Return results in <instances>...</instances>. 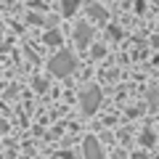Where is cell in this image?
<instances>
[{
	"label": "cell",
	"mask_w": 159,
	"mask_h": 159,
	"mask_svg": "<svg viewBox=\"0 0 159 159\" xmlns=\"http://www.w3.org/2000/svg\"><path fill=\"white\" fill-rule=\"evenodd\" d=\"M34 88H37V90H45L48 85H45V80H34Z\"/></svg>",
	"instance_id": "cell-11"
},
{
	"label": "cell",
	"mask_w": 159,
	"mask_h": 159,
	"mask_svg": "<svg viewBox=\"0 0 159 159\" xmlns=\"http://www.w3.org/2000/svg\"><path fill=\"white\" fill-rule=\"evenodd\" d=\"M154 141H157V135H154L151 130H143V135H141V143H143V146H154Z\"/></svg>",
	"instance_id": "cell-8"
},
{
	"label": "cell",
	"mask_w": 159,
	"mask_h": 159,
	"mask_svg": "<svg viewBox=\"0 0 159 159\" xmlns=\"http://www.w3.org/2000/svg\"><path fill=\"white\" fill-rule=\"evenodd\" d=\"M77 69V58H74L72 51H58L56 56L48 61V72L53 77H69V74Z\"/></svg>",
	"instance_id": "cell-1"
},
{
	"label": "cell",
	"mask_w": 159,
	"mask_h": 159,
	"mask_svg": "<svg viewBox=\"0 0 159 159\" xmlns=\"http://www.w3.org/2000/svg\"><path fill=\"white\" fill-rule=\"evenodd\" d=\"M114 159H125V154H114Z\"/></svg>",
	"instance_id": "cell-12"
},
{
	"label": "cell",
	"mask_w": 159,
	"mask_h": 159,
	"mask_svg": "<svg viewBox=\"0 0 159 159\" xmlns=\"http://www.w3.org/2000/svg\"><path fill=\"white\" fill-rule=\"evenodd\" d=\"M85 13L90 19H96V21H106V8H101L98 3H88L85 6Z\"/></svg>",
	"instance_id": "cell-5"
},
{
	"label": "cell",
	"mask_w": 159,
	"mask_h": 159,
	"mask_svg": "<svg viewBox=\"0 0 159 159\" xmlns=\"http://www.w3.org/2000/svg\"><path fill=\"white\" fill-rule=\"evenodd\" d=\"M103 53H106V48H103V45H96V48H93V56H96V58H103Z\"/></svg>",
	"instance_id": "cell-10"
},
{
	"label": "cell",
	"mask_w": 159,
	"mask_h": 159,
	"mask_svg": "<svg viewBox=\"0 0 159 159\" xmlns=\"http://www.w3.org/2000/svg\"><path fill=\"white\" fill-rule=\"evenodd\" d=\"M77 6H80V0H61V13L64 16H72L77 11Z\"/></svg>",
	"instance_id": "cell-7"
},
{
	"label": "cell",
	"mask_w": 159,
	"mask_h": 159,
	"mask_svg": "<svg viewBox=\"0 0 159 159\" xmlns=\"http://www.w3.org/2000/svg\"><path fill=\"white\" fill-rule=\"evenodd\" d=\"M109 37H111V40H119V37H122L119 27H109Z\"/></svg>",
	"instance_id": "cell-9"
},
{
	"label": "cell",
	"mask_w": 159,
	"mask_h": 159,
	"mask_svg": "<svg viewBox=\"0 0 159 159\" xmlns=\"http://www.w3.org/2000/svg\"><path fill=\"white\" fill-rule=\"evenodd\" d=\"M43 43H45V45H61V32H58V29L45 32L43 34Z\"/></svg>",
	"instance_id": "cell-6"
},
{
	"label": "cell",
	"mask_w": 159,
	"mask_h": 159,
	"mask_svg": "<svg viewBox=\"0 0 159 159\" xmlns=\"http://www.w3.org/2000/svg\"><path fill=\"white\" fill-rule=\"evenodd\" d=\"M82 151H85V159H103L101 143H98L93 135H88V138H85V146H82Z\"/></svg>",
	"instance_id": "cell-4"
},
{
	"label": "cell",
	"mask_w": 159,
	"mask_h": 159,
	"mask_svg": "<svg viewBox=\"0 0 159 159\" xmlns=\"http://www.w3.org/2000/svg\"><path fill=\"white\" fill-rule=\"evenodd\" d=\"M98 103H101V88L85 85L82 90H80V106H82V111H85V114H93L98 109Z\"/></svg>",
	"instance_id": "cell-2"
},
{
	"label": "cell",
	"mask_w": 159,
	"mask_h": 159,
	"mask_svg": "<svg viewBox=\"0 0 159 159\" xmlns=\"http://www.w3.org/2000/svg\"><path fill=\"white\" fill-rule=\"evenodd\" d=\"M90 40H93V29H90V24H77L74 27V43H77V48L80 51H85L88 45H90Z\"/></svg>",
	"instance_id": "cell-3"
}]
</instances>
